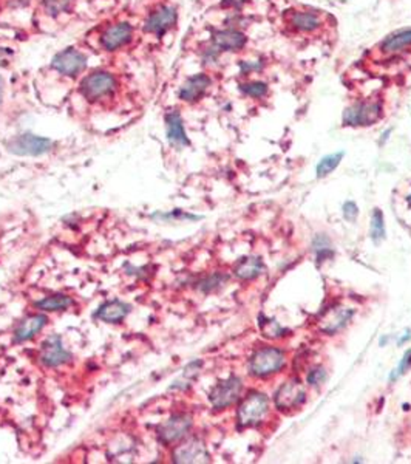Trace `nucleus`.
Returning a JSON list of instances; mask_svg holds the SVG:
<instances>
[{"label": "nucleus", "mask_w": 411, "mask_h": 464, "mask_svg": "<svg viewBox=\"0 0 411 464\" xmlns=\"http://www.w3.org/2000/svg\"><path fill=\"white\" fill-rule=\"evenodd\" d=\"M288 365V353L275 345H263L251 353L248 359V375L263 381L282 373Z\"/></svg>", "instance_id": "obj_1"}, {"label": "nucleus", "mask_w": 411, "mask_h": 464, "mask_svg": "<svg viewBox=\"0 0 411 464\" xmlns=\"http://www.w3.org/2000/svg\"><path fill=\"white\" fill-rule=\"evenodd\" d=\"M271 413V399L265 391L251 390L241 396L236 406L235 421L240 429H254L262 426Z\"/></svg>", "instance_id": "obj_2"}, {"label": "nucleus", "mask_w": 411, "mask_h": 464, "mask_svg": "<svg viewBox=\"0 0 411 464\" xmlns=\"http://www.w3.org/2000/svg\"><path fill=\"white\" fill-rule=\"evenodd\" d=\"M120 87V80L115 73L107 70H94L84 76L79 84V93L90 104H104L116 96Z\"/></svg>", "instance_id": "obj_3"}, {"label": "nucleus", "mask_w": 411, "mask_h": 464, "mask_svg": "<svg viewBox=\"0 0 411 464\" xmlns=\"http://www.w3.org/2000/svg\"><path fill=\"white\" fill-rule=\"evenodd\" d=\"M306 387L298 376H292L284 380L279 387L274 390L272 403L277 412L292 413L297 412L306 403Z\"/></svg>", "instance_id": "obj_4"}, {"label": "nucleus", "mask_w": 411, "mask_h": 464, "mask_svg": "<svg viewBox=\"0 0 411 464\" xmlns=\"http://www.w3.org/2000/svg\"><path fill=\"white\" fill-rule=\"evenodd\" d=\"M384 116V102L381 99H360L345 108L342 123L350 127H368Z\"/></svg>", "instance_id": "obj_5"}, {"label": "nucleus", "mask_w": 411, "mask_h": 464, "mask_svg": "<svg viewBox=\"0 0 411 464\" xmlns=\"http://www.w3.org/2000/svg\"><path fill=\"white\" fill-rule=\"evenodd\" d=\"M244 384L240 376L231 375L225 380L218 381L213 385L209 393V403L213 410L223 412L231 408L232 406L239 404V401L243 396Z\"/></svg>", "instance_id": "obj_6"}, {"label": "nucleus", "mask_w": 411, "mask_h": 464, "mask_svg": "<svg viewBox=\"0 0 411 464\" xmlns=\"http://www.w3.org/2000/svg\"><path fill=\"white\" fill-rule=\"evenodd\" d=\"M284 23L289 33L297 36H317L325 28L323 14L311 8H292L284 18Z\"/></svg>", "instance_id": "obj_7"}, {"label": "nucleus", "mask_w": 411, "mask_h": 464, "mask_svg": "<svg viewBox=\"0 0 411 464\" xmlns=\"http://www.w3.org/2000/svg\"><path fill=\"white\" fill-rule=\"evenodd\" d=\"M194 427V418L189 413H175L156 429L158 441L163 446H173L189 437Z\"/></svg>", "instance_id": "obj_8"}, {"label": "nucleus", "mask_w": 411, "mask_h": 464, "mask_svg": "<svg viewBox=\"0 0 411 464\" xmlns=\"http://www.w3.org/2000/svg\"><path fill=\"white\" fill-rule=\"evenodd\" d=\"M355 314L354 306H346V305H331L328 308L320 314L317 319V330L325 336H336L341 333L342 330L350 324Z\"/></svg>", "instance_id": "obj_9"}, {"label": "nucleus", "mask_w": 411, "mask_h": 464, "mask_svg": "<svg viewBox=\"0 0 411 464\" xmlns=\"http://www.w3.org/2000/svg\"><path fill=\"white\" fill-rule=\"evenodd\" d=\"M172 461L179 464H189V463H209L210 453L208 451V446L198 437H186L181 439L172 451Z\"/></svg>", "instance_id": "obj_10"}, {"label": "nucleus", "mask_w": 411, "mask_h": 464, "mask_svg": "<svg viewBox=\"0 0 411 464\" xmlns=\"http://www.w3.org/2000/svg\"><path fill=\"white\" fill-rule=\"evenodd\" d=\"M135 36V30L129 22H115L108 25L99 36L101 49L108 53H115L125 49Z\"/></svg>", "instance_id": "obj_11"}, {"label": "nucleus", "mask_w": 411, "mask_h": 464, "mask_svg": "<svg viewBox=\"0 0 411 464\" xmlns=\"http://www.w3.org/2000/svg\"><path fill=\"white\" fill-rule=\"evenodd\" d=\"M53 147L54 143L51 139L36 137L33 133H22L8 143V151L20 156H41L49 153Z\"/></svg>", "instance_id": "obj_12"}, {"label": "nucleus", "mask_w": 411, "mask_h": 464, "mask_svg": "<svg viewBox=\"0 0 411 464\" xmlns=\"http://www.w3.org/2000/svg\"><path fill=\"white\" fill-rule=\"evenodd\" d=\"M51 67L54 72L61 75L62 77L76 80V77L81 76V73L87 67V58L84 53L76 49H67L56 54V58H54L51 62Z\"/></svg>", "instance_id": "obj_13"}, {"label": "nucleus", "mask_w": 411, "mask_h": 464, "mask_svg": "<svg viewBox=\"0 0 411 464\" xmlns=\"http://www.w3.org/2000/svg\"><path fill=\"white\" fill-rule=\"evenodd\" d=\"M376 50L382 59L404 56L408 50H411V27L396 30L385 36L376 46Z\"/></svg>", "instance_id": "obj_14"}, {"label": "nucleus", "mask_w": 411, "mask_h": 464, "mask_svg": "<svg viewBox=\"0 0 411 464\" xmlns=\"http://www.w3.org/2000/svg\"><path fill=\"white\" fill-rule=\"evenodd\" d=\"M73 359L71 353L64 347L62 337L59 334H51L44 341L41 353H39V360L46 368H56L61 365L68 364Z\"/></svg>", "instance_id": "obj_15"}, {"label": "nucleus", "mask_w": 411, "mask_h": 464, "mask_svg": "<svg viewBox=\"0 0 411 464\" xmlns=\"http://www.w3.org/2000/svg\"><path fill=\"white\" fill-rule=\"evenodd\" d=\"M177 19L178 14L175 8L170 5H161L150 13L144 28L148 35L161 37L177 25Z\"/></svg>", "instance_id": "obj_16"}, {"label": "nucleus", "mask_w": 411, "mask_h": 464, "mask_svg": "<svg viewBox=\"0 0 411 464\" xmlns=\"http://www.w3.org/2000/svg\"><path fill=\"white\" fill-rule=\"evenodd\" d=\"M210 85H212V80L209 75L196 73L191 77H187L186 82L181 85L178 96L183 102H187V104H195V102H198L206 96V93L209 92Z\"/></svg>", "instance_id": "obj_17"}, {"label": "nucleus", "mask_w": 411, "mask_h": 464, "mask_svg": "<svg viewBox=\"0 0 411 464\" xmlns=\"http://www.w3.org/2000/svg\"><path fill=\"white\" fill-rule=\"evenodd\" d=\"M248 44V36L240 30L235 28H226L215 31L212 36V46L223 53V51H240Z\"/></svg>", "instance_id": "obj_18"}, {"label": "nucleus", "mask_w": 411, "mask_h": 464, "mask_svg": "<svg viewBox=\"0 0 411 464\" xmlns=\"http://www.w3.org/2000/svg\"><path fill=\"white\" fill-rule=\"evenodd\" d=\"M49 318L45 314H31V316H27L25 319H22L18 327L14 330L13 339L15 344H22L31 341L33 337H36L39 333L49 324Z\"/></svg>", "instance_id": "obj_19"}, {"label": "nucleus", "mask_w": 411, "mask_h": 464, "mask_svg": "<svg viewBox=\"0 0 411 464\" xmlns=\"http://www.w3.org/2000/svg\"><path fill=\"white\" fill-rule=\"evenodd\" d=\"M130 313V305L122 301H108L102 303L99 308L94 313V318L106 324H121V322L129 316Z\"/></svg>", "instance_id": "obj_20"}, {"label": "nucleus", "mask_w": 411, "mask_h": 464, "mask_svg": "<svg viewBox=\"0 0 411 464\" xmlns=\"http://www.w3.org/2000/svg\"><path fill=\"white\" fill-rule=\"evenodd\" d=\"M164 120H165V132H167V139L170 141V144L177 147H186L191 144V141H189V137L186 133L183 118H181L177 110H172V112L165 113Z\"/></svg>", "instance_id": "obj_21"}, {"label": "nucleus", "mask_w": 411, "mask_h": 464, "mask_svg": "<svg viewBox=\"0 0 411 464\" xmlns=\"http://www.w3.org/2000/svg\"><path fill=\"white\" fill-rule=\"evenodd\" d=\"M265 271H266V266L262 258L257 256L243 257L234 266V276L244 282L255 280L257 277L263 276Z\"/></svg>", "instance_id": "obj_22"}, {"label": "nucleus", "mask_w": 411, "mask_h": 464, "mask_svg": "<svg viewBox=\"0 0 411 464\" xmlns=\"http://www.w3.org/2000/svg\"><path fill=\"white\" fill-rule=\"evenodd\" d=\"M258 328L262 334L270 341H280L288 337L291 330L283 327L279 320H275L274 318H267L266 314H260L258 316Z\"/></svg>", "instance_id": "obj_23"}, {"label": "nucleus", "mask_w": 411, "mask_h": 464, "mask_svg": "<svg viewBox=\"0 0 411 464\" xmlns=\"http://www.w3.org/2000/svg\"><path fill=\"white\" fill-rule=\"evenodd\" d=\"M75 305L73 297L67 294H51L42 297L41 301H37L34 306L42 313H59V311H67L68 308Z\"/></svg>", "instance_id": "obj_24"}, {"label": "nucleus", "mask_w": 411, "mask_h": 464, "mask_svg": "<svg viewBox=\"0 0 411 464\" xmlns=\"http://www.w3.org/2000/svg\"><path fill=\"white\" fill-rule=\"evenodd\" d=\"M343 156H345V151H339L320 158L317 166H315V175H317V178H325L333 174V172L341 166Z\"/></svg>", "instance_id": "obj_25"}, {"label": "nucleus", "mask_w": 411, "mask_h": 464, "mask_svg": "<svg viewBox=\"0 0 411 464\" xmlns=\"http://www.w3.org/2000/svg\"><path fill=\"white\" fill-rule=\"evenodd\" d=\"M369 235H371V240H373V243L376 246L381 245V243L386 239V227H385L384 212L379 208L373 209V214H371Z\"/></svg>", "instance_id": "obj_26"}, {"label": "nucleus", "mask_w": 411, "mask_h": 464, "mask_svg": "<svg viewBox=\"0 0 411 464\" xmlns=\"http://www.w3.org/2000/svg\"><path fill=\"white\" fill-rule=\"evenodd\" d=\"M240 90L248 98L263 99L270 94V85L262 80H251V77H248L246 81L240 82Z\"/></svg>", "instance_id": "obj_27"}, {"label": "nucleus", "mask_w": 411, "mask_h": 464, "mask_svg": "<svg viewBox=\"0 0 411 464\" xmlns=\"http://www.w3.org/2000/svg\"><path fill=\"white\" fill-rule=\"evenodd\" d=\"M312 249L315 253V261H317V263H322L328 261V258L334 257V251L331 248V242L327 235L323 234L315 235L312 240Z\"/></svg>", "instance_id": "obj_28"}, {"label": "nucleus", "mask_w": 411, "mask_h": 464, "mask_svg": "<svg viewBox=\"0 0 411 464\" xmlns=\"http://www.w3.org/2000/svg\"><path fill=\"white\" fill-rule=\"evenodd\" d=\"M42 8L46 15L50 18H61L62 14H67L73 8V0H44Z\"/></svg>", "instance_id": "obj_29"}, {"label": "nucleus", "mask_w": 411, "mask_h": 464, "mask_svg": "<svg viewBox=\"0 0 411 464\" xmlns=\"http://www.w3.org/2000/svg\"><path fill=\"white\" fill-rule=\"evenodd\" d=\"M229 280L227 274L223 272H213L210 276L204 277L198 282V289L203 291V293H213V291H217L218 288H221L225 285V283Z\"/></svg>", "instance_id": "obj_30"}, {"label": "nucleus", "mask_w": 411, "mask_h": 464, "mask_svg": "<svg viewBox=\"0 0 411 464\" xmlns=\"http://www.w3.org/2000/svg\"><path fill=\"white\" fill-rule=\"evenodd\" d=\"M327 380H328L327 368L322 365H312L306 373V384L314 389H319L320 385L325 384Z\"/></svg>", "instance_id": "obj_31"}, {"label": "nucleus", "mask_w": 411, "mask_h": 464, "mask_svg": "<svg viewBox=\"0 0 411 464\" xmlns=\"http://www.w3.org/2000/svg\"><path fill=\"white\" fill-rule=\"evenodd\" d=\"M410 368H411V349L407 350V351L404 353V356H402V359L399 360L398 367L394 368V370L390 373L388 381H390L391 384H394L396 381H399L400 377L404 376V375L410 370Z\"/></svg>", "instance_id": "obj_32"}, {"label": "nucleus", "mask_w": 411, "mask_h": 464, "mask_svg": "<svg viewBox=\"0 0 411 464\" xmlns=\"http://www.w3.org/2000/svg\"><path fill=\"white\" fill-rule=\"evenodd\" d=\"M342 215H343V218L346 220V222L354 223L355 220H358V217H359V206H358V203L353 201V200L345 201L343 206H342Z\"/></svg>", "instance_id": "obj_33"}, {"label": "nucleus", "mask_w": 411, "mask_h": 464, "mask_svg": "<svg viewBox=\"0 0 411 464\" xmlns=\"http://www.w3.org/2000/svg\"><path fill=\"white\" fill-rule=\"evenodd\" d=\"M408 341H411V330L407 328L404 334H399L398 337V347H402V345H405Z\"/></svg>", "instance_id": "obj_34"}, {"label": "nucleus", "mask_w": 411, "mask_h": 464, "mask_svg": "<svg viewBox=\"0 0 411 464\" xmlns=\"http://www.w3.org/2000/svg\"><path fill=\"white\" fill-rule=\"evenodd\" d=\"M246 2H248V0H223V6H226V8H240Z\"/></svg>", "instance_id": "obj_35"}, {"label": "nucleus", "mask_w": 411, "mask_h": 464, "mask_svg": "<svg viewBox=\"0 0 411 464\" xmlns=\"http://www.w3.org/2000/svg\"><path fill=\"white\" fill-rule=\"evenodd\" d=\"M393 339V336L388 334V336H382L381 339H379V345H381V347H385V345H388Z\"/></svg>", "instance_id": "obj_36"}, {"label": "nucleus", "mask_w": 411, "mask_h": 464, "mask_svg": "<svg viewBox=\"0 0 411 464\" xmlns=\"http://www.w3.org/2000/svg\"><path fill=\"white\" fill-rule=\"evenodd\" d=\"M4 94H5V84H4L2 76H0V104L4 102Z\"/></svg>", "instance_id": "obj_37"}]
</instances>
